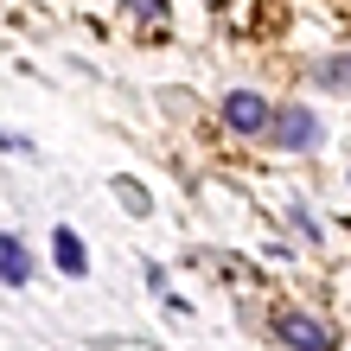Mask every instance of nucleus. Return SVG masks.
<instances>
[{"mask_svg":"<svg viewBox=\"0 0 351 351\" xmlns=\"http://www.w3.org/2000/svg\"><path fill=\"white\" fill-rule=\"evenodd\" d=\"M275 339L294 345V351H332V326H319V319H306V313H281L275 319Z\"/></svg>","mask_w":351,"mask_h":351,"instance_id":"7ed1b4c3","label":"nucleus"},{"mask_svg":"<svg viewBox=\"0 0 351 351\" xmlns=\"http://www.w3.org/2000/svg\"><path fill=\"white\" fill-rule=\"evenodd\" d=\"M313 77L326 90H351V51H332V58H319L313 64Z\"/></svg>","mask_w":351,"mask_h":351,"instance_id":"423d86ee","label":"nucleus"},{"mask_svg":"<svg viewBox=\"0 0 351 351\" xmlns=\"http://www.w3.org/2000/svg\"><path fill=\"white\" fill-rule=\"evenodd\" d=\"M319 134H326V128H319V115L306 109V102H294V109L275 115V147H281V154H313Z\"/></svg>","mask_w":351,"mask_h":351,"instance_id":"f257e3e1","label":"nucleus"},{"mask_svg":"<svg viewBox=\"0 0 351 351\" xmlns=\"http://www.w3.org/2000/svg\"><path fill=\"white\" fill-rule=\"evenodd\" d=\"M0 275H7V287H26L32 281V256L19 237H0Z\"/></svg>","mask_w":351,"mask_h":351,"instance_id":"20e7f679","label":"nucleus"},{"mask_svg":"<svg viewBox=\"0 0 351 351\" xmlns=\"http://www.w3.org/2000/svg\"><path fill=\"white\" fill-rule=\"evenodd\" d=\"M51 250H58V268H64V275H84V268H90V256H84V243H77V230H58Z\"/></svg>","mask_w":351,"mask_h":351,"instance_id":"39448f33","label":"nucleus"},{"mask_svg":"<svg viewBox=\"0 0 351 351\" xmlns=\"http://www.w3.org/2000/svg\"><path fill=\"white\" fill-rule=\"evenodd\" d=\"M115 192L128 198V211H154V204H147V192H141V185H128V179H115Z\"/></svg>","mask_w":351,"mask_h":351,"instance_id":"0eeeda50","label":"nucleus"},{"mask_svg":"<svg viewBox=\"0 0 351 351\" xmlns=\"http://www.w3.org/2000/svg\"><path fill=\"white\" fill-rule=\"evenodd\" d=\"M128 7H134V13H147V19H154L160 7H167V0H128Z\"/></svg>","mask_w":351,"mask_h":351,"instance_id":"6e6552de","label":"nucleus"},{"mask_svg":"<svg viewBox=\"0 0 351 351\" xmlns=\"http://www.w3.org/2000/svg\"><path fill=\"white\" fill-rule=\"evenodd\" d=\"M223 128L230 134H262V128H275V109L256 90H230L223 96Z\"/></svg>","mask_w":351,"mask_h":351,"instance_id":"f03ea898","label":"nucleus"}]
</instances>
